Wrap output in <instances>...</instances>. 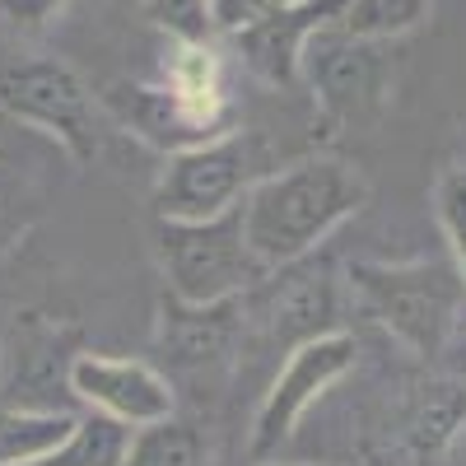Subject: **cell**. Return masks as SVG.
I'll return each instance as SVG.
<instances>
[{
	"label": "cell",
	"mask_w": 466,
	"mask_h": 466,
	"mask_svg": "<svg viewBox=\"0 0 466 466\" xmlns=\"http://www.w3.org/2000/svg\"><path fill=\"white\" fill-rule=\"evenodd\" d=\"M355 355H360V340L350 331H331V336H318V340L289 350V360L276 373V382H270V392L257 410V424H252V457L257 461H266L294 434L299 415L313 406L336 378H345L355 369Z\"/></svg>",
	"instance_id": "ba28073f"
},
{
	"label": "cell",
	"mask_w": 466,
	"mask_h": 466,
	"mask_svg": "<svg viewBox=\"0 0 466 466\" xmlns=\"http://www.w3.org/2000/svg\"><path fill=\"white\" fill-rule=\"evenodd\" d=\"M103 107L122 122L136 140H145L149 149L159 154H182V149H197L210 145L233 127V103L228 94H187L168 80H116L103 89Z\"/></svg>",
	"instance_id": "52a82bcc"
},
{
	"label": "cell",
	"mask_w": 466,
	"mask_h": 466,
	"mask_svg": "<svg viewBox=\"0 0 466 466\" xmlns=\"http://www.w3.org/2000/svg\"><path fill=\"white\" fill-rule=\"evenodd\" d=\"M159 257L168 270V294L182 303L238 299L266 280V266L252 257L243 233V206H233L206 224L159 219Z\"/></svg>",
	"instance_id": "277c9868"
},
{
	"label": "cell",
	"mask_w": 466,
	"mask_h": 466,
	"mask_svg": "<svg viewBox=\"0 0 466 466\" xmlns=\"http://www.w3.org/2000/svg\"><path fill=\"white\" fill-rule=\"evenodd\" d=\"M345 15V0H299V5H285L276 15H266L238 33H228V47L238 56L261 85L270 89H289L303 80V52L308 43L340 24Z\"/></svg>",
	"instance_id": "8fae6325"
},
{
	"label": "cell",
	"mask_w": 466,
	"mask_h": 466,
	"mask_svg": "<svg viewBox=\"0 0 466 466\" xmlns=\"http://www.w3.org/2000/svg\"><path fill=\"white\" fill-rule=\"evenodd\" d=\"M28 219H33V206L24 201V187H19V177H15L10 154L0 149V257H5V252L24 238Z\"/></svg>",
	"instance_id": "7402d4cb"
},
{
	"label": "cell",
	"mask_w": 466,
	"mask_h": 466,
	"mask_svg": "<svg viewBox=\"0 0 466 466\" xmlns=\"http://www.w3.org/2000/svg\"><path fill=\"white\" fill-rule=\"evenodd\" d=\"M430 5L434 0H345L336 28H345L350 37H369V43H392L430 19Z\"/></svg>",
	"instance_id": "e0dca14e"
},
{
	"label": "cell",
	"mask_w": 466,
	"mask_h": 466,
	"mask_svg": "<svg viewBox=\"0 0 466 466\" xmlns=\"http://www.w3.org/2000/svg\"><path fill=\"white\" fill-rule=\"evenodd\" d=\"M285 5H299V0H210V19H215V28L228 37V33H238V28L266 19V15L285 10Z\"/></svg>",
	"instance_id": "cb8c5ba5"
},
{
	"label": "cell",
	"mask_w": 466,
	"mask_h": 466,
	"mask_svg": "<svg viewBox=\"0 0 466 466\" xmlns=\"http://www.w3.org/2000/svg\"><path fill=\"white\" fill-rule=\"evenodd\" d=\"M70 397H80L89 410L122 420L131 430H149L173 415V387L140 360H103L80 355L70 369Z\"/></svg>",
	"instance_id": "7c38bea8"
},
{
	"label": "cell",
	"mask_w": 466,
	"mask_h": 466,
	"mask_svg": "<svg viewBox=\"0 0 466 466\" xmlns=\"http://www.w3.org/2000/svg\"><path fill=\"white\" fill-rule=\"evenodd\" d=\"M439 219H443V233H448L452 261L461 270V285H466V168L443 173V182H439Z\"/></svg>",
	"instance_id": "44dd1931"
},
{
	"label": "cell",
	"mask_w": 466,
	"mask_h": 466,
	"mask_svg": "<svg viewBox=\"0 0 466 466\" xmlns=\"http://www.w3.org/2000/svg\"><path fill=\"white\" fill-rule=\"evenodd\" d=\"M461 327H466V313H461Z\"/></svg>",
	"instance_id": "d4e9b609"
},
{
	"label": "cell",
	"mask_w": 466,
	"mask_h": 466,
	"mask_svg": "<svg viewBox=\"0 0 466 466\" xmlns=\"http://www.w3.org/2000/svg\"><path fill=\"white\" fill-rule=\"evenodd\" d=\"M159 80L187 94H224V56L215 52V43H173Z\"/></svg>",
	"instance_id": "d6986e66"
},
{
	"label": "cell",
	"mask_w": 466,
	"mask_h": 466,
	"mask_svg": "<svg viewBox=\"0 0 466 466\" xmlns=\"http://www.w3.org/2000/svg\"><path fill=\"white\" fill-rule=\"evenodd\" d=\"M350 289L364 303V313L392 331L410 355L434 360L448 336L461 327L466 313V285L452 257L434 261H355L350 266Z\"/></svg>",
	"instance_id": "7a4b0ae2"
},
{
	"label": "cell",
	"mask_w": 466,
	"mask_h": 466,
	"mask_svg": "<svg viewBox=\"0 0 466 466\" xmlns=\"http://www.w3.org/2000/svg\"><path fill=\"white\" fill-rule=\"evenodd\" d=\"M243 322H248L243 294L219 299V303H182V299L164 294V303H159V350L177 369H206L233 350V340L243 336Z\"/></svg>",
	"instance_id": "4fadbf2b"
},
{
	"label": "cell",
	"mask_w": 466,
	"mask_h": 466,
	"mask_svg": "<svg viewBox=\"0 0 466 466\" xmlns=\"http://www.w3.org/2000/svg\"><path fill=\"white\" fill-rule=\"evenodd\" d=\"M369 201V177L336 159L313 154L289 168L266 173L243 197V233L266 270H280L313 252L336 224H345Z\"/></svg>",
	"instance_id": "6da1fadb"
},
{
	"label": "cell",
	"mask_w": 466,
	"mask_h": 466,
	"mask_svg": "<svg viewBox=\"0 0 466 466\" xmlns=\"http://www.w3.org/2000/svg\"><path fill=\"white\" fill-rule=\"evenodd\" d=\"M466 424V397L461 387H424V397L410 401V410L401 415L397 443L410 461H434Z\"/></svg>",
	"instance_id": "5bb4252c"
},
{
	"label": "cell",
	"mask_w": 466,
	"mask_h": 466,
	"mask_svg": "<svg viewBox=\"0 0 466 466\" xmlns=\"http://www.w3.org/2000/svg\"><path fill=\"white\" fill-rule=\"evenodd\" d=\"M303 80L331 131L364 127L392 98V61L382 43L350 37L345 28H322L303 52Z\"/></svg>",
	"instance_id": "5b68a950"
},
{
	"label": "cell",
	"mask_w": 466,
	"mask_h": 466,
	"mask_svg": "<svg viewBox=\"0 0 466 466\" xmlns=\"http://www.w3.org/2000/svg\"><path fill=\"white\" fill-rule=\"evenodd\" d=\"M145 19L173 43H215L210 0H145Z\"/></svg>",
	"instance_id": "ffe728a7"
},
{
	"label": "cell",
	"mask_w": 466,
	"mask_h": 466,
	"mask_svg": "<svg viewBox=\"0 0 466 466\" xmlns=\"http://www.w3.org/2000/svg\"><path fill=\"white\" fill-rule=\"evenodd\" d=\"M266 177V140L257 131H228L210 145L182 149L154 182V215L173 224H206L233 206Z\"/></svg>",
	"instance_id": "3957f363"
},
{
	"label": "cell",
	"mask_w": 466,
	"mask_h": 466,
	"mask_svg": "<svg viewBox=\"0 0 466 466\" xmlns=\"http://www.w3.org/2000/svg\"><path fill=\"white\" fill-rule=\"evenodd\" d=\"M201 452H206L201 434L168 415V420H159V424H149V430L136 434L127 466H201Z\"/></svg>",
	"instance_id": "ac0fdd59"
},
{
	"label": "cell",
	"mask_w": 466,
	"mask_h": 466,
	"mask_svg": "<svg viewBox=\"0 0 466 466\" xmlns=\"http://www.w3.org/2000/svg\"><path fill=\"white\" fill-rule=\"evenodd\" d=\"M0 112L52 136L75 164H89L98 154L94 98H89L80 75L56 56L0 66Z\"/></svg>",
	"instance_id": "8992f818"
},
{
	"label": "cell",
	"mask_w": 466,
	"mask_h": 466,
	"mask_svg": "<svg viewBox=\"0 0 466 466\" xmlns=\"http://www.w3.org/2000/svg\"><path fill=\"white\" fill-rule=\"evenodd\" d=\"M248 308V299H243ZM248 313L261 322L266 340H276L285 350H299L318 336H331L336 331V280H331V261L313 252L280 266L276 276L261 280V294H257V308Z\"/></svg>",
	"instance_id": "9c48e42d"
},
{
	"label": "cell",
	"mask_w": 466,
	"mask_h": 466,
	"mask_svg": "<svg viewBox=\"0 0 466 466\" xmlns=\"http://www.w3.org/2000/svg\"><path fill=\"white\" fill-rule=\"evenodd\" d=\"M61 10H66V0H0V33L43 37Z\"/></svg>",
	"instance_id": "603a6c76"
},
{
	"label": "cell",
	"mask_w": 466,
	"mask_h": 466,
	"mask_svg": "<svg viewBox=\"0 0 466 466\" xmlns=\"http://www.w3.org/2000/svg\"><path fill=\"white\" fill-rule=\"evenodd\" d=\"M80 360V331L43 313H15L5 340V378L0 392L15 410H61L56 387H70V369Z\"/></svg>",
	"instance_id": "30bf717a"
},
{
	"label": "cell",
	"mask_w": 466,
	"mask_h": 466,
	"mask_svg": "<svg viewBox=\"0 0 466 466\" xmlns=\"http://www.w3.org/2000/svg\"><path fill=\"white\" fill-rule=\"evenodd\" d=\"M131 443H136L131 424L89 410L85 420H75V430L52 452H43L37 461H24V466H127Z\"/></svg>",
	"instance_id": "9a60e30c"
},
{
	"label": "cell",
	"mask_w": 466,
	"mask_h": 466,
	"mask_svg": "<svg viewBox=\"0 0 466 466\" xmlns=\"http://www.w3.org/2000/svg\"><path fill=\"white\" fill-rule=\"evenodd\" d=\"M75 420L80 415H70V410H15V406H0V466L37 461L75 430Z\"/></svg>",
	"instance_id": "2e32d148"
}]
</instances>
